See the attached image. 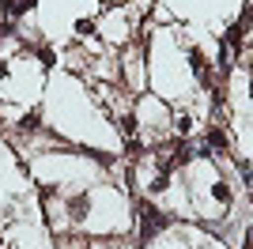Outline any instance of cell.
I'll return each instance as SVG.
<instances>
[{"label":"cell","instance_id":"obj_1","mask_svg":"<svg viewBox=\"0 0 253 249\" xmlns=\"http://www.w3.org/2000/svg\"><path fill=\"white\" fill-rule=\"evenodd\" d=\"M167 223H170L167 211H159V208H155V204H148V200L140 204V238H144V242H148L151 234H159V230L167 227Z\"/></svg>","mask_w":253,"mask_h":249},{"label":"cell","instance_id":"obj_2","mask_svg":"<svg viewBox=\"0 0 253 249\" xmlns=\"http://www.w3.org/2000/svg\"><path fill=\"white\" fill-rule=\"evenodd\" d=\"M189 64H193V72H197V80H201L204 87H211V72H208V57H204V49H189Z\"/></svg>","mask_w":253,"mask_h":249},{"label":"cell","instance_id":"obj_3","mask_svg":"<svg viewBox=\"0 0 253 249\" xmlns=\"http://www.w3.org/2000/svg\"><path fill=\"white\" fill-rule=\"evenodd\" d=\"M208 151H227V132H223L219 124L208 128Z\"/></svg>","mask_w":253,"mask_h":249},{"label":"cell","instance_id":"obj_4","mask_svg":"<svg viewBox=\"0 0 253 249\" xmlns=\"http://www.w3.org/2000/svg\"><path fill=\"white\" fill-rule=\"evenodd\" d=\"M38 124H42V110H31V114L19 117V132H34Z\"/></svg>","mask_w":253,"mask_h":249},{"label":"cell","instance_id":"obj_5","mask_svg":"<svg viewBox=\"0 0 253 249\" xmlns=\"http://www.w3.org/2000/svg\"><path fill=\"white\" fill-rule=\"evenodd\" d=\"M211 197L219 200V204H231V189H227V181H215V185H211Z\"/></svg>","mask_w":253,"mask_h":249},{"label":"cell","instance_id":"obj_6","mask_svg":"<svg viewBox=\"0 0 253 249\" xmlns=\"http://www.w3.org/2000/svg\"><path fill=\"white\" fill-rule=\"evenodd\" d=\"M68 208H72V219L80 223V219H84V211H87V197H72V204H68Z\"/></svg>","mask_w":253,"mask_h":249},{"label":"cell","instance_id":"obj_7","mask_svg":"<svg viewBox=\"0 0 253 249\" xmlns=\"http://www.w3.org/2000/svg\"><path fill=\"white\" fill-rule=\"evenodd\" d=\"M38 61H42V68H53V64H57V53H53L49 45H42V49H38Z\"/></svg>","mask_w":253,"mask_h":249},{"label":"cell","instance_id":"obj_8","mask_svg":"<svg viewBox=\"0 0 253 249\" xmlns=\"http://www.w3.org/2000/svg\"><path fill=\"white\" fill-rule=\"evenodd\" d=\"M174 128H178V136H185L193 128V117L189 114H178V117H174Z\"/></svg>","mask_w":253,"mask_h":249},{"label":"cell","instance_id":"obj_9","mask_svg":"<svg viewBox=\"0 0 253 249\" xmlns=\"http://www.w3.org/2000/svg\"><path fill=\"white\" fill-rule=\"evenodd\" d=\"M76 34H80V38H91V34H95V19H80L76 23Z\"/></svg>","mask_w":253,"mask_h":249},{"label":"cell","instance_id":"obj_10","mask_svg":"<svg viewBox=\"0 0 253 249\" xmlns=\"http://www.w3.org/2000/svg\"><path fill=\"white\" fill-rule=\"evenodd\" d=\"M167 189H170V174H159L151 181V193H167Z\"/></svg>","mask_w":253,"mask_h":249},{"label":"cell","instance_id":"obj_11","mask_svg":"<svg viewBox=\"0 0 253 249\" xmlns=\"http://www.w3.org/2000/svg\"><path fill=\"white\" fill-rule=\"evenodd\" d=\"M121 132H125V136H132V132H136V117H132V114H125V117H121Z\"/></svg>","mask_w":253,"mask_h":249},{"label":"cell","instance_id":"obj_12","mask_svg":"<svg viewBox=\"0 0 253 249\" xmlns=\"http://www.w3.org/2000/svg\"><path fill=\"white\" fill-rule=\"evenodd\" d=\"M38 8V0H19V4H15V15H27V11H34Z\"/></svg>","mask_w":253,"mask_h":249},{"label":"cell","instance_id":"obj_13","mask_svg":"<svg viewBox=\"0 0 253 249\" xmlns=\"http://www.w3.org/2000/svg\"><path fill=\"white\" fill-rule=\"evenodd\" d=\"M15 4H19V0H0V11H4V15H15Z\"/></svg>","mask_w":253,"mask_h":249},{"label":"cell","instance_id":"obj_14","mask_svg":"<svg viewBox=\"0 0 253 249\" xmlns=\"http://www.w3.org/2000/svg\"><path fill=\"white\" fill-rule=\"evenodd\" d=\"M11 68H8V61H4V57H0V80H4V76H8Z\"/></svg>","mask_w":253,"mask_h":249},{"label":"cell","instance_id":"obj_15","mask_svg":"<svg viewBox=\"0 0 253 249\" xmlns=\"http://www.w3.org/2000/svg\"><path fill=\"white\" fill-rule=\"evenodd\" d=\"M246 249H253V227L246 230Z\"/></svg>","mask_w":253,"mask_h":249},{"label":"cell","instance_id":"obj_16","mask_svg":"<svg viewBox=\"0 0 253 249\" xmlns=\"http://www.w3.org/2000/svg\"><path fill=\"white\" fill-rule=\"evenodd\" d=\"M250 68H253V64H250Z\"/></svg>","mask_w":253,"mask_h":249}]
</instances>
